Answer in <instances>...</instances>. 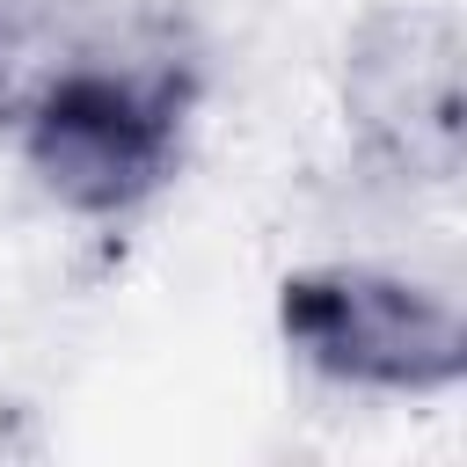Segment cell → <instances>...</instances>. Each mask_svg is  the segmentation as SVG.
<instances>
[{
	"instance_id": "cell-1",
	"label": "cell",
	"mask_w": 467,
	"mask_h": 467,
	"mask_svg": "<svg viewBox=\"0 0 467 467\" xmlns=\"http://www.w3.org/2000/svg\"><path fill=\"white\" fill-rule=\"evenodd\" d=\"M292 350L350 387L423 394L460 372V314L445 292L387 270H314L285 285Z\"/></svg>"
},
{
	"instance_id": "cell-2",
	"label": "cell",
	"mask_w": 467,
	"mask_h": 467,
	"mask_svg": "<svg viewBox=\"0 0 467 467\" xmlns=\"http://www.w3.org/2000/svg\"><path fill=\"white\" fill-rule=\"evenodd\" d=\"M343 102L365 153L401 182L460 168V29L438 7H379L343 51Z\"/></svg>"
},
{
	"instance_id": "cell-3",
	"label": "cell",
	"mask_w": 467,
	"mask_h": 467,
	"mask_svg": "<svg viewBox=\"0 0 467 467\" xmlns=\"http://www.w3.org/2000/svg\"><path fill=\"white\" fill-rule=\"evenodd\" d=\"M29 168L36 182L73 212H124L139 204L168 168V95H153L131 73L73 66L58 73L29 109Z\"/></svg>"
}]
</instances>
